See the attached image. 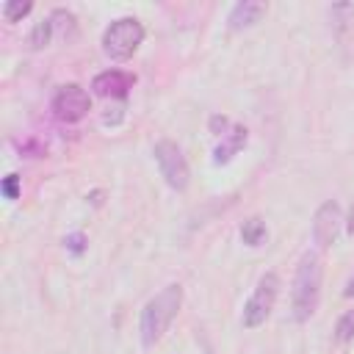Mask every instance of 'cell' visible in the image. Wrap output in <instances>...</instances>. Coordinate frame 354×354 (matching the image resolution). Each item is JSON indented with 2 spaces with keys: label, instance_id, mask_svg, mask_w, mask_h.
Returning a JSON list of instances; mask_svg holds the SVG:
<instances>
[{
  "label": "cell",
  "instance_id": "7c38bea8",
  "mask_svg": "<svg viewBox=\"0 0 354 354\" xmlns=\"http://www.w3.org/2000/svg\"><path fill=\"white\" fill-rule=\"evenodd\" d=\"M53 30H55V22H53V17H44V19H39V22L33 25L30 36H28L30 47H33V50H41V47H47V44H50V39H53Z\"/></svg>",
  "mask_w": 354,
  "mask_h": 354
},
{
  "label": "cell",
  "instance_id": "7a4b0ae2",
  "mask_svg": "<svg viewBox=\"0 0 354 354\" xmlns=\"http://www.w3.org/2000/svg\"><path fill=\"white\" fill-rule=\"evenodd\" d=\"M321 282H324V263L318 252H304L296 274H293V290H290V315L293 321L304 324L315 315L321 301Z\"/></svg>",
  "mask_w": 354,
  "mask_h": 354
},
{
  "label": "cell",
  "instance_id": "ba28073f",
  "mask_svg": "<svg viewBox=\"0 0 354 354\" xmlns=\"http://www.w3.org/2000/svg\"><path fill=\"white\" fill-rule=\"evenodd\" d=\"M136 77L130 72H122V69H105L100 75H94L91 80V91L97 97H111V100H124L133 88Z\"/></svg>",
  "mask_w": 354,
  "mask_h": 354
},
{
  "label": "cell",
  "instance_id": "30bf717a",
  "mask_svg": "<svg viewBox=\"0 0 354 354\" xmlns=\"http://www.w3.org/2000/svg\"><path fill=\"white\" fill-rule=\"evenodd\" d=\"M246 127L243 124H232L230 130H227V136H221V144L213 149V163L216 166H221V163H230L241 149H243V144H246Z\"/></svg>",
  "mask_w": 354,
  "mask_h": 354
},
{
  "label": "cell",
  "instance_id": "d6986e66",
  "mask_svg": "<svg viewBox=\"0 0 354 354\" xmlns=\"http://www.w3.org/2000/svg\"><path fill=\"white\" fill-rule=\"evenodd\" d=\"M346 230H348V232H354V205H351V210H348V218H346Z\"/></svg>",
  "mask_w": 354,
  "mask_h": 354
},
{
  "label": "cell",
  "instance_id": "8992f818",
  "mask_svg": "<svg viewBox=\"0 0 354 354\" xmlns=\"http://www.w3.org/2000/svg\"><path fill=\"white\" fill-rule=\"evenodd\" d=\"M53 111H55V116L61 119V122H80L88 111H91V97H88V91L83 88V86H77V83H66V86H61L58 91H55V97H53Z\"/></svg>",
  "mask_w": 354,
  "mask_h": 354
},
{
  "label": "cell",
  "instance_id": "3957f363",
  "mask_svg": "<svg viewBox=\"0 0 354 354\" xmlns=\"http://www.w3.org/2000/svg\"><path fill=\"white\" fill-rule=\"evenodd\" d=\"M141 41H144V25L136 17H119L102 33V50L113 61H127Z\"/></svg>",
  "mask_w": 354,
  "mask_h": 354
},
{
  "label": "cell",
  "instance_id": "8fae6325",
  "mask_svg": "<svg viewBox=\"0 0 354 354\" xmlns=\"http://www.w3.org/2000/svg\"><path fill=\"white\" fill-rule=\"evenodd\" d=\"M266 235H268L266 221H263V218H257V216L246 218V221H243V227H241V238H243V243H246V246H260V243L266 241Z\"/></svg>",
  "mask_w": 354,
  "mask_h": 354
},
{
  "label": "cell",
  "instance_id": "52a82bcc",
  "mask_svg": "<svg viewBox=\"0 0 354 354\" xmlns=\"http://www.w3.org/2000/svg\"><path fill=\"white\" fill-rule=\"evenodd\" d=\"M340 221H343V213H340V205L335 199H326L315 210V216H313V241H315L318 249H329L337 241Z\"/></svg>",
  "mask_w": 354,
  "mask_h": 354
},
{
  "label": "cell",
  "instance_id": "e0dca14e",
  "mask_svg": "<svg viewBox=\"0 0 354 354\" xmlns=\"http://www.w3.org/2000/svg\"><path fill=\"white\" fill-rule=\"evenodd\" d=\"M3 194H6V199H17L19 196V174H8L3 180Z\"/></svg>",
  "mask_w": 354,
  "mask_h": 354
},
{
  "label": "cell",
  "instance_id": "2e32d148",
  "mask_svg": "<svg viewBox=\"0 0 354 354\" xmlns=\"http://www.w3.org/2000/svg\"><path fill=\"white\" fill-rule=\"evenodd\" d=\"M64 243H66V249H69L72 254H83V249H86V235H83V232H72V235L64 238Z\"/></svg>",
  "mask_w": 354,
  "mask_h": 354
},
{
  "label": "cell",
  "instance_id": "9a60e30c",
  "mask_svg": "<svg viewBox=\"0 0 354 354\" xmlns=\"http://www.w3.org/2000/svg\"><path fill=\"white\" fill-rule=\"evenodd\" d=\"M207 127H210V133H213V136H227V130H230L232 124H230V119H227V116L213 113V116H210V122H207Z\"/></svg>",
  "mask_w": 354,
  "mask_h": 354
},
{
  "label": "cell",
  "instance_id": "ac0fdd59",
  "mask_svg": "<svg viewBox=\"0 0 354 354\" xmlns=\"http://www.w3.org/2000/svg\"><path fill=\"white\" fill-rule=\"evenodd\" d=\"M343 296H346V299H354V277L346 282V288H343Z\"/></svg>",
  "mask_w": 354,
  "mask_h": 354
},
{
  "label": "cell",
  "instance_id": "5bb4252c",
  "mask_svg": "<svg viewBox=\"0 0 354 354\" xmlns=\"http://www.w3.org/2000/svg\"><path fill=\"white\" fill-rule=\"evenodd\" d=\"M335 337H337V343L354 340V310H348V313H343V315L337 318V324H335Z\"/></svg>",
  "mask_w": 354,
  "mask_h": 354
},
{
  "label": "cell",
  "instance_id": "5b68a950",
  "mask_svg": "<svg viewBox=\"0 0 354 354\" xmlns=\"http://www.w3.org/2000/svg\"><path fill=\"white\" fill-rule=\"evenodd\" d=\"M152 155H155V163L160 169V177L166 180V185L174 188V191H185L188 180H191V169H188V160H185L183 149L174 141L163 138V141L155 144Z\"/></svg>",
  "mask_w": 354,
  "mask_h": 354
},
{
  "label": "cell",
  "instance_id": "4fadbf2b",
  "mask_svg": "<svg viewBox=\"0 0 354 354\" xmlns=\"http://www.w3.org/2000/svg\"><path fill=\"white\" fill-rule=\"evenodd\" d=\"M30 8H33V3L30 0H6L3 3V17H6V22H19L22 17H28L30 14Z\"/></svg>",
  "mask_w": 354,
  "mask_h": 354
},
{
  "label": "cell",
  "instance_id": "277c9868",
  "mask_svg": "<svg viewBox=\"0 0 354 354\" xmlns=\"http://www.w3.org/2000/svg\"><path fill=\"white\" fill-rule=\"evenodd\" d=\"M277 296H279V277H277L274 271H266V274L257 279L254 293H252L249 301L243 304V315H241L243 326H246V329H257V326H263L266 318H268L271 310H274Z\"/></svg>",
  "mask_w": 354,
  "mask_h": 354
},
{
  "label": "cell",
  "instance_id": "6da1fadb",
  "mask_svg": "<svg viewBox=\"0 0 354 354\" xmlns=\"http://www.w3.org/2000/svg\"><path fill=\"white\" fill-rule=\"evenodd\" d=\"M183 307V285L171 282L166 285L160 293H155L144 307H141V318H138V335H141V346L152 348L160 343V337L169 332L171 321L177 318Z\"/></svg>",
  "mask_w": 354,
  "mask_h": 354
},
{
  "label": "cell",
  "instance_id": "9c48e42d",
  "mask_svg": "<svg viewBox=\"0 0 354 354\" xmlns=\"http://www.w3.org/2000/svg\"><path fill=\"white\" fill-rule=\"evenodd\" d=\"M266 11H268V3H263V0H241L230 8L227 22H230L232 30H243V28L257 25L266 17Z\"/></svg>",
  "mask_w": 354,
  "mask_h": 354
}]
</instances>
